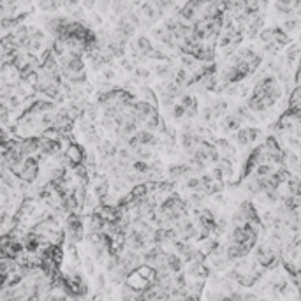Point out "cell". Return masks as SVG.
Masks as SVG:
<instances>
[{
    "instance_id": "6da1fadb",
    "label": "cell",
    "mask_w": 301,
    "mask_h": 301,
    "mask_svg": "<svg viewBox=\"0 0 301 301\" xmlns=\"http://www.w3.org/2000/svg\"><path fill=\"white\" fill-rule=\"evenodd\" d=\"M66 236L70 245H76L83 240L85 236V226L79 215H69L66 222Z\"/></svg>"
},
{
    "instance_id": "7a4b0ae2",
    "label": "cell",
    "mask_w": 301,
    "mask_h": 301,
    "mask_svg": "<svg viewBox=\"0 0 301 301\" xmlns=\"http://www.w3.org/2000/svg\"><path fill=\"white\" fill-rule=\"evenodd\" d=\"M166 176L169 178V182H178V180L184 178L187 182L188 178H192L194 176V171L192 167L188 166V164H171L169 167H166Z\"/></svg>"
},
{
    "instance_id": "3957f363",
    "label": "cell",
    "mask_w": 301,
    "mask_h": 301,
    "mask_svg": "<svg viewBox=\"0 0 301 301\" xmlns=\"http://www.w3.org/2000/svg\"><path fill=\"white\" fill-rule=\"evenodd\" d=\"M129 48L138 49V51H139L144 58H148L150 55L155 51V46H153V43L148 39V37H144V35H139L138 39L131 41V43H129Z\"/></svg>"
},
{
    "instance_id": "277c9868",
    "label": "cell",
    "mask_w": 301,
    "mask_h": 301,
    "mask_svg": "<svg viewBox=\"0 0 301 301\" xmlns=\"http://www.w3.org/2000/svg\"><path fill=\"white\" fill-rule=\"evenodd\" d=\"M97 150H99L100 157L104 159V161H111V159H116V153H118V146L115 141L111 139H102L99 144H97Z\"/></svg>"
},
{
    "instance_id": "5b68a950",
    "label": "cell",
    "mask_w": 301,
    "mask_h": 301,
    "mask_svg": "<svg viewBox=\"0 0 301 301\" xmlns=\"http://www.w3.org/2000/svg\"><path fill=\"white\" fill-rule=\"evenodd\" d=\"M39 141H41V138H35V136L23 138L22 146H20V152H22L26 159L32 157L34 153H39Z\"/></svg>"
},
{
    "instance_id": "8992f818",
    "label": "cell",
    "mask_w": 301,
    "mask_h": 301,
    "mask_svg": "<svg viewBox=\"0 0 301 301\" xmlns=\"http://www.w3.org/2000/svg\"><path fill=\"white\" fill-rule=\"evenodd\" d=\"M152 70L155 72V76H159V78H162V79L169 78L171 81H175L176 70L171 67V62H157V64H153Z\"/></svg>"
},
{
    "instance_id": "52a82bcc",
    "label": "cell",
    "mask_w": 301,
    "mask_h": 301,
    "mask_svg": "<svg viewBox=\"0 0 301 301\" xmlns=\"http://www.w3.org/2000/svg\"><path fill=\"white\" fill-rule=\"evenodd\" d=\"M66 155L72 166H79V164H83L85 162V155H87V153L83 152V148H81L79 144L72 143L69 146V150H66Z\"/></svg>"
},
{
    "instance_id": "ba28073f",
    "label": "cell",
    "mask_w": 301,
    "mask_h": 301,
    "mask_svg": "<svg viewBox=\"0 0 301 301\" xmlns=\"http://www.w3.org/2000/svg\"><path fill=\"white\" fill-rule=\"evenodd\" d=\"M87 229H88V232H104V229H106V220L102 217H100L99 213H90L88 215V218H87Z\"/></svg>"
},
{
    "instance_id": "9c48e42d",
    "label": "cell",
    "mask_w": 301,
    "mask_h": 301,
    "mask_svg": "<svg viewBox=\"0 0 301 301\" xmlns=\"http://www.w3.org/2000/svg\"><path fill=\"white\" fill-rule=\"evenodd\" d=\"M222 129L226 132H231V131H238L240 132L241 131V125H243V120H241L240 116H236L234 113H231V115H227L226 118L222 120Z\"/></svg>"
},
{
    "instance_id": "30bf717a",
    "label": "cell",
    "mask_w": 301,
    "mask_h": 301,
    "mask_svg": "<svg viewBox=\"0 0 301 301\" xmlns=\"http://www.w3.org/2000/svg\"><path fill=\"white\" fill-rule=\"evenodd\" d=\"M166 264L167 268H169V271L173 273V275H178V273H182V270H184V259L180 257L178 254H167V259H166Z\"/></svg>"
},
{
    "instance_id": "8fae6325",
    "label": "cell",
    "mask_w": 301,
    "mask_h": 301,
    "mask_svg": "<svg viewBox=\"0 0 301 301\" xmlns=\"http://www.w3.org/2000/svg\"><path fill=\"white\" fill-rule=\"evenodd\" d=\"M215 148L222 153L224 159H229V161H232V157L236 155L234 146H232L227 139H215Z\"/></svg>"
},
{
    "instance_id": "7c38bea8",
    "label": "cell",
    "mask_w": 301,
    "mask_h": 301,
    "mask_svg": "<svg viewBox=\"0 0 301 301\" xmlns=\"http://www.w3.org/2000/svg\"><path fill=\"white\" fill-rule=\"evenodd\" d=\"M139 95H141V100H144V102H148V104L155 106V108L159 106L157 93H155V90H153V88H150L148 85H143V87H139Z\"/></svg>"
},
{
    "instance_id": "4fadbf2b",
    "label": "cell",
    "mask_w": 301,
    "mask_h": 301,
    "mask_svg": "<svg viewBox=\"0 0 301 301\" xmlns=\"http://www.w3.org/2000/svg\"><path fill=\"white\" fill-rule=\"evenodd\" d=\"M109 188H111V184H109L108 180H100L93 185V196L97 197L99 201L106 199L109 196Z\"/></svg>"
},
{
    "instance_id": "5bb4252c",
    "label": "cell",
    "mask_w": 301,
    "mask_h": 301,
    "mask_svg": "<svg viewBox=\"0 0 301 301\" xmlns=\"http://www.w3.org/2000/svg\"><path fill=\"white\" fill-rule=\"evenodd\" d=\"M300 55H301V48L298 46V44H291V46L287 48V51H285V64H287L289 70L294 67V64H296Z\"/></svg>"
},
{
    "instance_id": "9a60e30c",
    "label": "cell",
    "mask_w": 301,
    "mask_h": 301,
    "mask_svg": "<svg viewBox=\"0 0 301 301\" xmlns=\"http://www.w3.org/2000/svg\"><path fill=\"white\" fill-rule=\"evenodd\" d=\"M245 188H247V192L252 194V196L264 194V192H262L261 184H259V180L255 178V176H250V178H247V182H245Z\"/></svg>"
},
{
    "instance_id": "2e32d148",
    "label": "cell",
    "mask_w": 301,
    "mask_h": 301,
    "mask_svg": "<svg viewBox=\"0 0 301 301\" xmlns=\"http://www.w3.org/2000/svg\"><path fill=\"white\" fill-rule=\"evenodd\" d=\"M180 62H182V67H184V69H187L188 72H190V70H194V72H196L197 67H201L199 66L201 62L197 60L196 57H192V55H182V57H180Z\"/></svg>"
},
{
    "instance_id": "e0dca14e",
    "label": "cell",
    "mask_w": 301,
    "mask_h": 301,
    "mask_svg": "<svg viewBox=\"0 0 301 301\" xmlns=\"http://www.w3.org/2000/svg\"><path fill=\"white\" fill-rule=\"evenodd\" d=\"M180 104L184 106L187 111H197V97L192 93H184L180 99Z\"/></svg>"
},
{
    "instance_id": "ac0fdd59",
    "label": "cell",
    "mask_w": 301,
    "mask_h": 301,
    "mask_svg": "<svg viewBox=\"0 0 301 301\" xmlns=\"http://www.w3.org/2000/svg\"><path fill=\"white\" fill-rule=\"evenodd\" d=\"M161 123H162V118H161V115H159V111L157 113H153L152 116L144 122V125H143V129L144 131H148V132H153V131H159V127H161Z\"/></svg>"
},
{
    "instance_id": "d6986e66",
    "label": "cell",
    "mask_w": 301,
    "mask_h": 301,
    "mask_svg": "<svg viewBox=\"0 0 301 301\" xmlns=\"http://www.w3.org/2000/svg\"><path fill=\"white\" fill-rule=\"evenodd\" d=\"M273 32H275L273 41L278 44L280 48H282V46H287V43H291V37H289V34H285L282 26H273Z\"/></svg>"
},
{
    "instance_id": "ffe728a7",
    "label": "cell",
    "mask_w": 301,
    "mask_h": 301,
    "mask_svg": "<svg viewBox=\"0 0 301 301\" xmlns=\"http://www.w3.org/2000/svg\"><path fill=\"white\" fill-rule=\"evenodd\" d=\"M209 108L213 109V115L215 118H218L220 115H224L227 111V100L226 99H215L211 104H208Z\"/></svg>"
},
{
    "instance_id": "44dd1931",
    "label": "cell",
    "mask_w": 301,
    "mask_h": 301,
    "mask_svg": "<svg viewBox=\"0 0 301 301\" xmlns=\"http://www.w3.org/2000/svg\"><path fill=\"white\" fill-rule=\"evenodd\" d=\"M287 188H289V196L294 197H301V180L293 176V178L287 182Z\"/></svg>"
},
{
    "instance_id": "7402d4cb",
    "label": "cell",
    "mask_w": 301,
    "mask_h": 301,
    "mask_svg": "<svg viewBox=\"0 0 301 301\" xmlns=\"http://www.w3.org/2000/svg\"><path fill=\"white\" fill-rule=\"evenodd\" d=\"M238 55H240V57L243 58V62L250 64V62H254V60H255V58H257L259 53H255L252 48H249V46H243V48L238 49Z\"/></svg>"
},
{
    "instance_id": "603a6c76",
    "label": "cell",
    "mask_w": 301,
    "mask_h": 301,
    "mask_svg": "<svg viewBox=\"0 0 301 301\" xmlns=\"http://www.w3.org/2000/svg\"><path fill=\"white\" fill-rule=\"evenodd\" d=\"M234 141L238 143V146H240V148H245L247 144H250V138H249V131H247V127H243L240 132H236Z\"/></svg>"
},
{
    "instance_id": "cb8c5ba5",
    "label": "cell",
    "mask_w": 301,
    "mask_h": 301,
    "mask_svg": "<svg viewBox=\"0 0 301 301\" xmlns=\"http://www.w3.org/2000/svg\"><path fill=\"white\" fill-rule=\"evenodd\" d=\"M266 205H277V203H282L284 196H280V190H268V192L262 194Z\"/></svg>"
},
{
    "instance_id": "d4e9b609",
    "label": "cell",
    "mask_w": 301,
    "mask_h": 301,
    "mask_svg": "<svg viewBox=\"0 0 301 301\" xmlns=\"http://www.w3.org/2000/svg\"><path fill=\"white\" fill-rule=\"evenodd\" d=\"M134 157H136V161H148V159H152L153 157V153H152V150L148 148V146H139L138 150H134Z\"/></svg>"
},
{
    "instance_id": "484cf974",
    "label": "cell",
    "mask_w": 301,
    "mask_h": 301,
    "mask_svg": "<svg viewBox=\"0 0 301 301\" xmlns=\"http://www.w3.org/2000/svg\"><path fill=\"white\" fill-rule=\"evenodd\" d=\"M150 169H152V166L144 161H136L134 166H132V171H136V173H139V175H144V176L150 175Z\"/></svg>"
},
{
    "instance_id": "4316f807",
    "label": "cell",
    "mask_w": 301,
    "mask_h": 301,
    "mask_svg": "<svg viewBox=\"0 0 301 301\" xmlns=\"http://www.w3.org/2000/svg\"><path fill=\"white\" fill-rule=\"evenodd\" d=\"M185 188L192 190V192H201V190H203V185H201L199 176H192V178H188L187 182H185Z\"/></svg>"
},
{
    "instance_id": "83f0119b",
    "label": "cell",
    "mask_w": 301,
    "mask_h": 301,
    "mask_svg": "<svg viewBox=\"0 0 301 301\" xmlns=\"http://www.w3.org/2000/svg\"><path fill=\"white\" fill-rule=\"evenodd\" d=\"M60 7H64V4H60V2H48V0H43V2H39V9L43 11V13L58 11Z\"/></svg>"
},
{
    "instance_id": "f1b7e54d",
    "label": "cell",
    "mask_w": 301,
    "mask_h": 301,
    "mask_svg": "<svg viewBox=\"0 0 301 301\" xmlns=\"http://www.w3.org/2000/svg\"><path fill=\"white\" fill-rule=\"evenodd\" d=\"M300 20L298 18H293V20H285L284 25H282V28H284L285 34H293V32H296L298 28H300Z\"/></svg>"
},
{
    "instance_id": "f546056e",
    "label": "cell",
    "mask_w": 301,
    "mask_h": 301,
    "mask_svg": "<svg viewBox=\"0 0 301 301\" xmlns=\"http://www.w3.org/2000/svg\"><path fill=\"white\" fill-rule=\"evenodd\" d=\"M100 127L104 129V131H108V132H116V129H118V123H116V120H113V118H100Z\"/></svg>"
},
{
    "instance_id": "4dcf8cb0",
    "label": "cell",
    "mask_w": 301,
    "mask_h": 301,
    "mask_svg": "<svg viewBox=\"0 0 301 301\" xmlns=\"http://www.w3.org/2000/svg\"><path fill=\"white\" fill-rule=\"evenodd\" d=\"M118 115H120V108H116V106L108 104L102 108V116L104 118H113V120H116Z\"/></svg>"
},
{
    "instance_id": "1f68e13d",
    "label": "cell",
    "mask_w": 301,
    "mask_h": 301,
    "mask_svg": "<svg viewBox=\"0 0 301 301\" xmlns=\"http://www.w3.org/2000/svg\"><path fill=\"white\" fill-rule=\"evenodd\" d=\"M134 76H136V79H139V81H146V79L152 78V70L146 69V67H143V66H138Z\"/></svg>"
},
{
    "instance_id": "d6a6232c",
    "label": "cell",
    "mask_w": 301,
    "mask_h": 301,
    "mask_svg": "<svg viewBox=\"0 0 301 301\" xmlns=\"http://www.w3.org/2000/svg\"><path fill=\"white\" fill-rule=\"evenodd\" d=\"M247 224H249V220L245 218V215L241 213L240 209H238V211H234V215H232V226H234V227H245Z\"/></svg>"
},
{
    "instance_id": "836d02e7",
    "label": "cell",
    "mask_w": 301,
    "mask_h": 301,
    "mask_svg": "<svg viewBox=\"0 0 301 301\" xmlns=\"http://www.w3.org/2000/svg\"><path fill=\"white\" fill-rule=\"evenodd\" d=\"M273 37H275V32H273V28H262V32L259 34V39H261L264 44L273 43Z\"/></svg>"
},
{
    "instance_id": "e575fe53",
    "label": "cell",
    "mask_w": 301,
    "mask_h": 301,
    "mask_svg": "<svg viewBox=\"0 0 301 301\" xmlns=\"http://www.w3.org/2000/svg\"><path fill=\"white\" fill-rule=\"evenodd\" d=\"M122 67L127 70V72H136V69H138V64H136L132 58H122Z\"/></svg>"
},
{
    "instance_id": "d590c367",
    "label": "cell",
    "mask_w": 301,
    "mask_h": 301,
    "mask_svg": "<svg viewBox=\"0 0 301 301\" xmlns=\"http://www.w3.org/2000/svg\"><path fill=\"white\" fill-rule=\"evenodd\" d=\"M205 197L206 196L203 192H192L190 194V197H188V203H192L194 206H199V205H203Z\"/></svg>"
},
{
    "instance_id": "8d00e7d4",
    "label": "cell",
    "mask_w": 301,
    "mask_h": 301,
    "mask_svg": "<svg viewBox=\"0 0 301 301\" xmlns=\"http://www.w3.org/2000/svg\"><path fill=\"white\" fill-rule=\"evenodd\" d=\"M83 264H85V270H87L88 275H95V262H93L92 259L85 257L83 259Z\"/></svg>"
},
{
    "instance_id": "74e56055",
    "label": "cell",
    "mask_w": 301,
    "mask_h": 301,
    "mask_svg": "<svg viewBox=\"0 0 301 301\" xmlns=\"http://www.w3.org/2000/svg\"><path fill=\"white\" fill-rule=\"evenodd\" d=\"M95 287H97V293H102L104 291V287H106V275H97L95 277Z\"/></svg>"
},
{
    "instance_id": "f35d334b",
    "label": "cell",
    "mask_w": 301,
    "mask_h": 301,
    "mask_svg": "<svg viewBox=\"0 0 301 301\" xmlns=\"http://www.w3.org/2000/svg\"><path fill=\"white\" fill-rule=\"evenodd\" d=\"M247 131H249L250 143H254V141H257V138H259V136H261V131H259L257 127H247Z\"/></svg>"
},
{
    "instance_id": "ab89813d",
    "label": "cell",
    "mask_w": 301,
    "mask_h": 301,
    "mask_svg": "<svg viewBox=\"0 0 301 301\" xmlns=\"http://www.w3.org/2000/svg\"><path fill=\"white\" fill-rule=\"evenodd\" d=\"M278 48L280 46L273 41V43H270V44H264V48L262 49H264L266 53H270V55H277V53H278Z\"/></svg>"
},
{
    "instance_id": "60d3db41",
    "label": "cell",
    "mask_w": 301,
    "mask_h": 301,
    "mask_svg": "<svg viewBox=\"0 0 301 301\" xmlns=\"http://www.w3.org/2000/svg\"><path fill=\"white\" fill-rule=\"evenodd\" d=\"M102 78H104L106 81H111V79L115 78V70L113 69H104L102 70Z\"/></svg>"
},
{
    "instance_id": "b9f144b4",
    "label": "cell",
    "mask_w": 301,
    "mask_h": 301,
    "mask_svg": "<svg viewBox=\"0 0 301 301\" xmlns=\"http://www.w3.org/2000/svg\"><path fill=\"white\" fill-rule=\"evenodd\" d=\"M97 9H99V13H106L108 9H111V4H109V2H99V4H97Z\"/></svg>"
},
{
    "instance_id": "7bdbcfd3",
    "label": "cell",
    "mask_w": 301,
    "mask_h": 301,
    "mask_svg": "<svg viewBox=\"0 0 301 301\" xmlns=\"http://www.w3.org/2000/svg\"><path fill=\"white\" fill-rule=\"evenodd\" d=\"M95 2H85L83 4V7H87V9H92V7H95Z\"/></svg>"
},
{
    "instance_id": "ee69618b",
    "label": "cell",
    "mask_w": 301,
    "mask_h": 301,
    "mask_svg": "<svg viewBox=\"0 0 301 301\" xmlns=\"http://www.w3.org/2000/svg\"><path fill=\"white\" fill-rule=\"evenodd\" d=\"M298 173H300V176H301V164H300V169H298Z\"/></svg>"
}]
</instances>
